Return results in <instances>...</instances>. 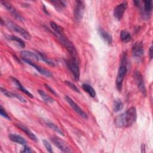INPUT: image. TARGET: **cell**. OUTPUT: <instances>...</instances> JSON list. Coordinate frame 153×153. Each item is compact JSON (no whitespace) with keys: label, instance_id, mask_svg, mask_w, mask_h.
I'll return each mask as SVG.
<instances>
[{"label":"cell","instance_id":"19","mask_svg":"<svg viewBox=\"0 0 153 153\" xmlns=\"http://www.w3.org/2000/svg\"><path fill=\"white\" fill-rule=\"evenodd\" d=\"M8 137L10 140H11V141L17 143L19 144L23 145H25L26 144V140L20 135L16 134H9Z\"/></svg>","mask_w":153,"mask_h":153},{"label":"cell","instance_id":"27","mask_svg":"<svg viewBox=\"0 0 153 153\" xmlns=\"http://www.w3.org/2000/svg\"><path fill=\"white\" fill-rule=\"evenodd\" d=\"M37 53H38V56H39L40 59H41L42 60H43L44 62H45L47 64H48V65H50V66H54V62H52L51 60H50V59H48L42 53L39 52V51H38Z\"/></svg>","mask_w":153,"mask_h":153},{"label":"cell","instance_id":"17","mask_svg":"<svg viewBox=\"0 0 153 153\" xmlns=\"http://www.w3.org/2000/svg\"><path fill=\"white\" fill-rule=\"evenodd\" d=\"M20 56L23 59H27L29 60H39L40 59L39 56L38 54H35L33 52H32L28 50H23L21 52Z\"/></svg>","mask_w":153,"mask_h":153},{"label":"cell","instance_id":"9","mask_svg":"<svg viewBox=\"0 0 153 153\" xmlns=\"http://www.w3.org/2000/svg\"><path fill=\"white\" fill-rule=\"evenodd\" d=\"M127 2H123L119 4H118L114 9V16L115 18L118 20H120L124 15V12L126 11L127 8Z\"/></svg>","mask_w":153,"mask_h":153},{"label":"cell","instance_id":"29","mask_svg":"<svg viewBox=\"0 0 153 153\" xmlns=\"http://www.w3.org/2000/svg\"><path fill=\"white\" fill-rule=\"evenodd\" d=\"M65 83L70 88H71L72 90H74V91H75V92H77V93H80V91H79V90L78 89V88L74 84H73L72 82H70L69 81H65Z\"/></svg>","mask_w":153,"mask_h":153},{"label":"cell","instance_id":"33","mask_svg":"<svg viewBox=\"0 0 153 153\" xmlns=\"http://www.w3.org/2000/svg\"><path fill=\"white\" fill-rule=\"evenodd\" d=\"M44 85H45V87L48 91H50L51 93H53V94H54V95H55V96H57V94L56 93V91H54V90H53L49 85H48V84H45Z\"/></svg>","mask_w":153,"mask_h":153},{"label":"cell","instance_id":"30","mask_svg":"<svg viewBox=\"0 0 153 153\" xmlns=\"http://www.w3.org/2000/svg\"><path fill=\"white\" fill-rule=\"evenodd\" d=\"M0 114H1V115L2 117H3L4 118H6V119H7L8 120H11L10 117L8 115V114L7 113V112L4 109V108L2 107V105H1V106H0Z\"/></svg>","mask_w":153,"mask_h":153},{"label":"cell","instance_id":"12","mask_svg":"<svg viewBox=\"0 0 153 153\" xmlns=\"http://www.w3.org/2000/svg\"><path fill=\"white\" fill-rule=\"evenodd\" d=\"M134 79L139 89L140 90L141 93L145 96L146 93V87H145L144 80L143 79V76L139 71H136L134 72Z\"/></svg>","mask_w":153,"mask_h":153},{"label":"cell","instance_id":"8","mask_svg":"<svg viewBox=\"0 0 153 153\" xmlns=\"http://www.w3.org/2000/svg\"><path fill=\"white\" fill-rule=\"evenodd\" d=\"M51 140L53 144L59 149L63 152H71L72 150L70 149L69 146L64 140H62L59 137L56 136H53L51 137Z\"/></svg>","mask_w":153,"mask_h":153},{"label":"cell","instance_id":"20","mask_svg":"<svg viewBox=\"0 0 153 153\" xmlns=\"http://www.w3.org/2000/svg\"><path fill=\"white\" fill-rule=\"evenodd\" d=\"M6 38L10 41L14 42L19 47L21 48H25V43L23 40L19 38V37L14 35H8L6 36Z\"/></svg>","mask_w":153,"mask_h":153},{"label":"cell","instance_id":"31","mask_svg":"<svg viewBox=\"0 0 153 153\" xmlns=\"http://www.w3.org/2000/svg\"><path fill=\"white\" fill-rule=\"evenodd\" d=\"M42 142H43V144L45 146L46 149L47 150V151L50 153H52L53 152V149H52V147H51V145H50V143L46 140H43Z\"/></svg>","mask_w":153,"mask_h":153},{"label":"cell","instance_id":"2","mask_svg":"<svg viewBox=\"0 0 153 153\" xmlns=\"http://www.w3.org/2000/svg\"><path fill=\"white\" fill-rule=\"evenodd\" d=\"M56 35L58 38V39L60 41V42L63 45V46L68 50L69 54L71 55V58L78 59L77 51L75 48V46L74 45L72 42L71 41H70L68 39V38L66 36L64 32L58 33V34H56Z\"/></svg>","mask_w":153,"mask_h":153},{"label":"cell","instance_id":"34","mask_svg":"<svg viewBox=\"0 0 153 153\" xmlns=\"http://www.w3.org/2000/svg\"><path fill=\"white\" fill-rule=\"evenodd\" d=\"M152 54H153V51H152V45H151L149 48V57L151 59H152Z\"/></svg>","mask_w":153,"mask_h":153},{"label":"cell","instance_id":"11","mask_svg":"<svg viewBox=\"0 0 153 153\" xmlns=\"http://www.w3.org/2000/svg\"><path fill=\"white\" fill-rule=\"evenodd\" d=\"M144 54L143 47L141 42H136L132 47V54L134 59L139 60L142 58Z\"/></svg>","mask_w":153,"mask_h":153},{"label":"cell","instance_id":"16","mask_svg":"<svg viewBox=\"0 0 153 153\" xmlns=\"http://www.w3.org/2000/svg\"><path fill=\"white\" fill-rule=\"evenodd\" d=\"M1 91L7 97H13V98H16L19 101L23 102V103H26L27 100H26L25 98H24L23 97H22L21 95L17 94L16 93H13V92H11L10 91H8L7 90L3 88L2 87H1Z\"/></svg>","mask_w":153,"mask_h":153},{"label":"cell","instance_id":"28","mask_svg":"<svg viewBox=\"0 0 153 153\" xmlns=\"http://www.w3.org/2000/svg\"><path fill=\"white\" fill-rule=\"evenodd\" d=\"M144 3V10L146 13H149L152 10V1H145Z\"/></svg>","mask_w":153,"mask_h":153},{"label":"cell","instance_id":"7","mask_svg":"<svg viewBox=\"0 0 153 153\" xmlns=\"http://www.w3.org/2000/svg\"><path fill=\"white\" fill-rule=\"evenodd\" d=\"M1 3L6 8V10L11 14V16L16 20L20 22L25 21V18L10 3L6 1H1Z\"/></svg>","mask_w":153,"mask_h":153},{"label":"cell","instance_id":"24","mask_svg":"<svg viewBox=\"0 0 153 153\" xmlns=\"http://www.w3.org/2000/svg\"><path fill=\"white\" fill-rule=\"evenodd\" d=\"M46 124L47 126H48L50 128H51L53 130H54L55 132H56L57 133L59 134L60 135H62L63 136H65L64 133L63 132V131L59 127H57L55 124L51 123V122H49V121H47L46 122Z\"/></svg>","mask_w":153,"mask_h":153},{"label":"cell","instance_id":"21","mask_svg":"<svg viewBox=\"0 0 153 153\" xmlns=\"http://www.w3.org/2000/svg\"><path fill=\"white\" fill-rule=\"evenodd\" d=\"M120 39L123 42L127 43L131 41V36L128 32L123 30L120 33Z\"/></svg>","mask_w":153,"mask_h":153},{"label":"cell","instance_id":"25","mask_svg":"<svg viewBox=\"0 0 153 153\" xmlns=\"http://www.w3.org/2000/svg\"><path fill=\"white\" fill-rule=\"evenodd\" d=\"M38 92L39 94V95L41 97V98L45 102H46L47 103H53L54 102V100L51 97L48 96L44 91H42L41 90H38Z\"/></svg>","mask_w":153,"mask_h":153},{"label":"cell","instance_id":"15","mask_svg":"<svg viewBox=\"0 0 153 153\" xmlns=\"http://www.w3.org/2000/svg\"><path fill=\"white\" fill-rule=\"evenodd\" d=\"M10 81L11 82V83L13 84V85H14V87H15L16 88H17V89L20 90V91H22V92L25 93L26 94H27L28 96H29L31 98L33 97V96L22 85V84L20 82V81L19 80H17L16 78H14V77H11L10 78Z\"/></svg>","mask_w":153,"mask_h":153},{"label":"cell","instance_id":"32","mask_svg":"<svg viewBox=\"0 0 153 153\" xmlns=\"http://www.w3.org/2000/svg\"><path fill=\"white\" fill-rule=\"evenodd\" d=\"M33 152V151L26 145H24L23 150L21 151V152Z\"/></svg>","mask_w":153,"mask_h":153},{"label":"cell","instance_id":"4","mask_svg":"<svg viewBox=\"0 0 153 153\" xmlns=\"http://www.w3.org/2000/svg\"><path fill=\"white\" fill-rule=\"evenodd\" d=\"M5 25L10 30L20 34L23 38L26 39H30L31 38V36L29 32L11 20H7L5 21Z\"/></svg>","mask_w":153,"mask_h":153},{"label":"cell","instance_id":"13","mask_svg":"<svg viewBox=\"0 0 153 153\" xmlns=\"http://www.w3.org/2000/svg\"><path fill=\"white\" fill-rule=\"evenodd\" d=\"M22 60H23L25 63H27V64H29V65H30V66H32L33 68H35L39 73H40L41 74H42V75H43L47 76V77H50V76H51V74L50 72H49L48 71H47V70H46V69H45L41 68V66H38V65H36V64L34 63L32 60H29V59H23V58H22Z\"/></svg>","mask_w":153,"mask_h":153},{"label":"cell","instance_id":"18","mask_svg":"<svg viewBox=\"0 0 153 153\" xmlns=\"http://www.w3.org/2000/svg\"><path fill=\"white\" fill-rule=\"evenodd\" d=\"M22 131H23L31 140L35 141V142H37L38 141V138L37 137L35 136V134L29 129L27 127H26L25 126H23L22 124H18L16 125Z\"/></svg>","mask_w":153,"mask_h":153},{"label":"cell","instance_id":"26","mask_svg":"<svg viewBox=\"0 0 153 153\" xmlns=\"http://www.w3.org/2000/svg\"><path fill=\"white\" fill-rule=\"evenodd\" d=\"M123 108V103L121 101V100L118 99L115 100L114 102L113 105V110L115 112H119L120 111L122 110Z\"/></svg>","mask_w":153,"mask_h":153},{"label":"cell","instance_id":"3","mask_svg":"<svg viewBox=\"0 0 153 153\" xmlns=\"http://www.w3.org/2000/svg\"><path fill=\"white\" fill-rule=\"evenodd\" d=\"M127 68L126 66V57L124 56L122 58L120 66L118 69V74L116 78V87L119 91H121L123 88V84L124 77L126 75Z\"/></svg>","mask_w":153,"mask_h":153},{"label":"cell","instance_id":"1","mask_svg":"<svg viewBox=\"0 0 153 153\" xmlns=\"http://www.w3.org/2000/svg\"><path fill=\"white\" fill-rule=\"evenodd\" d=\"M137 111L134 106H131L124 112L118 115L115 118V124L118 128L129 127L136 122Z\"/></svg>","mask_w":153,"mask_h":153},{"label":"cell","instance_id":"6","mask_svg":"<svg viewBox=\"0 0 153 153\" xmlns=\"http://www.w3.org/2000/svg\"><path fill=\"white\" fill-rule=\"evenodd\" d=\"M85 4L83 1H76L74 10V17L76 22H79L84 16Z\"/></svg>","mask_w":153,"mask_h":153},{"label":"cell","instance_id":"23","mask_svg":"<svg viewBox=\"0 0 153 153\" xmlns=\"http://www.w3.org/2000/svg\"><path fill=\"white\" fill-rule=\"evenodd\" d=\"M51 3L57 11L62 10L66 6V2L63 1H53Z\"/></svg>","mask_w":153,"mask_h":153},{"label":"cell","instance_id":"14","mask_svg":"<svg viewBox=\"0 0 153 153\" xmlns=\"http://www.w3.org/2000/svg\"><path fill=\"white\" fill-rule=\"evenodd\" d=\"M98 33L102 39V40L108 45H111L112 42V35L104 29L101 27L98 29Z\"/></svg>","mask_w":153,"mask_h":153},{"label":"cell","instance_id":"22","mask_svg":"<svg viewBox=\"0 0 153 153\" xmlns=\"http://www.w3.org/2000/svg\"><path fill=\"white\" fill-rule=\"evenodd\" d=\"M82 87L83 88V90L87 92L91 97H94L96 96V91L94 90V89L89 84H83L82 85Z\"/></svg>","mask_w":153,"mask_h":153},{"label":"cell","instance_id":"10","mask_svg":"<svg viewBox=\"0 0 153 153\" xmlns=\"http://www.w3.org/2000/svg\"><path fill=\"white\" fill-rule=\"evenodd\" d=\"M65 100L68 102V103L69 104V105L71 106V108L76 112L80 117H81L83 118L87 119L88 115L87 114L68 96H65Z\"/></svg>","mask_w":153,"mask_h":153},{"label":"cell","instance_id":"5","mask_svg":"<svg viewBox=\"0 0 153 153\" xmlns=\"http://www.w3.org/2000/svg\"><path fill=\"white\" fill-rule=\"evenodd\" d=\"M66 65L68 69L70 70L72 74L74 79L76 81L79 80L80 73H79V68L78 65V60L74 58H71L69 60L66 61Z\"/></svg>","mask_w":153,"mask_h":153}]
</instances>
